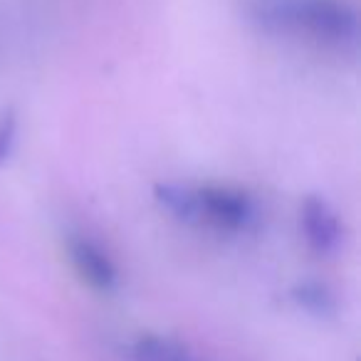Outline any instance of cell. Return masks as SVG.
<instances>
[{
    "instance_id": "1",
    "label": "cell",
    "mask_w": 361,
    "mask_h": 361,
    "mask_svg": "<svg viewBox=\"0 0 361 361\" xmlns=\"http://www.w3.org/2000/svg\"><path fill=\"white\" fill-rule=\"evenodd\" d=\"M243 16L262 35L339 55H356L361 42V16L351 0H243Z\"/></svg>"
},
{
    "instance_id": "2",
    "label": "cell",
    "mask_w": 361,
    "mask_h": 361,
    "mask_svg": "<svg viewBox=\"0 0 361 361\" xmlns=\"http://www.w3.org/2000/svg\"><path fill=\"white\" fill-rule=\"evenodd\" d=\"M193 193H196L198 226H208L226 235H243L260 221L257 201L245 188L206 183V186H193Z\"/></svg>"
},
{
    "instance_id": "3",
    "label": "cell",
    "mask_w": 361,
    "mask_h": 361,
    "mask_svg": "<svg viewBox=\"0 0 361 361\" xmlns=\"http://www.w3.org/2000/svg\"><path fill=\"white\" fill-rule=\"evenodd\" d=\"M67 260L82 282L99 295H114L121 287V270L111 252L87 233H70L65 240Z\"/></svg>"
},
{
    "instance_id": "4",
    "label": "cell",
    "mask_w": 361,
    "mask_h": 361,
    "mask_svg": "<svg viewBox=\"0 0 361 361\" xmlns=\"http://www.w3.org/2000/svg\"><path fill=\"white\" fill-rule=\"evenodd\" d=\"M297 223H300L302 240H305V245L314 255L331 257L344 245V235H346L344 221H341L336 208L324 196L310 193V196L302 198Z\"/></svg>"
},
{
    "instance_id": "5",
    "label": "cell",
    "mask_w": 361,
    "mask_h": 361,
    "mask_svg": "<svg viewBox=\"0 0 361 361\" xmlns=\"http://www.w3.org/2000/svg\"><path fill=\"white\" fill-rule=\"evenodd\" d=\"M131 356L134 361H206L188 344L156 331H144L136 336L131 344Z\"/></svg>"
},
{
    "instance_id": "6",
    "label": "cell",
    "mask_w": 361,
    "mask_h": 361,
    "mask_svg": "<svg viewBox=\"0 0 361 361\" xmlns=\"http://www.w3.org/2000/svg\"><path fill=\"white\" fill-rule=\"evenodd\" d=\"M154 201L161 206V211L169 213L173 221L186 223V226H198V213H196V193L193 186H183V183H156L154 186Z\"/></svg>"
},
{
    "instance_id": "7",
    "label": "cell",
    "mask_w": 361,
    "mask_h": 361,
    "mask_svg": "<svg viewBox=\"0 0 361 361\" xmlns=\"http://www.w3.org/2000/svg\"><path fill=\"white\" fill-rule=\"evenodd\" d=\"M292 300L300 310L310 312L314 317H329L336 310V300L331 290L322 282H300L292 290Z\"/></svg>"
},
{
    "instance_id": "8",
    "label": "cell",
    "mask_w": 361,
    "mask_h": 361,
    "mask_svg": "<svg viewBox=\"0 0 361 361\" xmlns=\"http://www.w3.org/2000/svg\"><path fill=\"white\" fill-rule=\"evenodd\" d=\"M20 144V114L16 106L0 109V169L16 156Z\"/></svg>"
}]
</instances>
